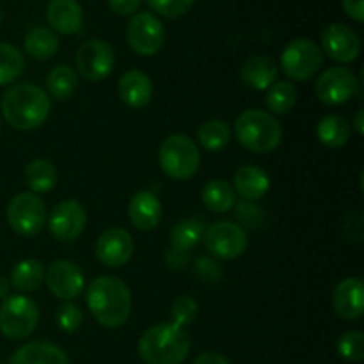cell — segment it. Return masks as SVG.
<instances>
[{
	"instance_id": "20",
	"label": "cell",
	"mask_w": 364,
	"mask_h": 364,
	"mask_svg": "<svg viewBox=\"0 0 364 364\" xmlns=\"http://www.w3.org/2000/svg\"><path fill=\"white\" fill-rule=\"evenodd\" d=\"M119 96L132 109H144L153 98L151 78L141 70H128L119 78Z\"/></svg>"
},
{
	"instance_id": "23",
	"label": "cell",
	"mask_w": 364,
	"mask_h": 364,
	"mask_svg": "<svg viewBox=\"0 0 364 364\" xmlns=\"http://www.w3.org/2000/svg\"><path fill=\"white\" fill-rule=\"evenodd\" d=\"M233 191L247 201H258L269 192L270 180L265 171L256 166H244L235 173Z\"/></svg>"
},
{
	"instance_id": "30",
	"label": "cell",
	"mask_w": 364,
	"mask_h": 364,
	"mask_svg": "<svg viewBox=\"0 0 364 364\" xmlns=\"http://www.w3.org/2000/svg\"><path fill=\"white\" fill-rule=\"evenodd\" d=\"M46 87H48L52 98L68 100L78 87V75L77 71L71 70L70 66H55L46 77Z\"/></svg>"
},
{
	"instance_id": "39",
	"label": "cell",
	"mask_w": 364,
	"mask_h": 364,
	"mask_svg": "<svg viewBox=\"0 0 364 364\" xmlns=\"http://www.w3.org/2000/svg\"><path fill=\"white\" fill-rule=\"evenodd\" d=\"M341 6H343V11L347 13V16H350L352 20H355L358 23H363L364 0H341Z\"/></svg>"
},
{
	"instance_id": "13",
	"label": "cell",
	"mask_w": 364,
	"mask_h": 364,
	"mask_svg": "<svg viewBox=\"0 0 364 364\" xmlns=\"http://www.w3.org/2000/svg\"><path fill=\"white\" fill-rule=\"evenodd\" d=\"M322 52L336 63H352L361 53V38L348 25L331 23L322 32Z\"/></svg>"
},
{
	"instance_id": "4",
	"label": "cell",
	"mask_w": 364,
	"mask_h": 364,
	"mask_svg": "<svg viewBox=\"0 0 364 364\" xmlns=\"http://www.w3.org/2000/svg\"><path fill=\"white\" fill-rule=\"evenodd\" d=\"M235 134L245 149L258 155L272 153L283 139V128L272 114L259 109L244 110L235 121Z\"/></svg>"
},
{
	"instance_id": "29",
	"label": "cell",
	"mask_w": 364,
	"mask_h": 364,
	"mask_svg": "<svg viewBox=\"0 0 364 364\" xmlns=\"http://www.w3.org/2000/svg\"><path fill=\"white\" fill-rule=\"evenodd\" d=\"M25 183L31 188L32 194L48 192L57 183V169L50 160L38 159L32 160L25 169Z\"/></svg>"
},
{
	"instance_id": "35",
	"label": "cell",
	"mask_w": 364,
	"mask_h": 364,
	"mask_svg": "<svg viewBox=\"0 0 364 364\" xmlns=\"http://www.w3.org/2000/svg\"><path fill=\"white\" fill-rule=\"evenodd\" d=\"M336 348L347 361H361L364 358V334L359 331H348L338 340Z\"/></svg>"
},
{
	"instance_id": "41",
	"label": "cell",
	"mask_w": 364,
	"mask_h": 364,
	"mask_svg": "<svg viewBox=\"0 0 364 364\" xmlns=\"http://www.w3.org/2000/svg\"><path fill=\"white\" fill-rule=\"evenodd\" d=\"M11 295V283L7 277L0 276V299H7Z\"/></svg>"
},
{
	"instance_id": "25",
	"label": "cell",
	"mask_w": 364,
	"mask_h": 364,
	"mask_svg": "<svg viewBox=\"0 0 364 364\" xmlns=\"http://www.w3.org/2000/svg\"><path fill=\"white\" fill-rule=\"evenodd\" d=\"M316 135H318V141L327 148H341L347 144L348 137H350V124L345 117L338 116V114H329L320 119L318 127H316Z\"/></svg>"
},
{
	"instance_id": "5",
	"label": "cell",
	"mask_w": 364,
	"mask_h": 364,
	"mask_svg": "<svg viewBox=\"0 0 364 364\" xmlns=\"http://www.w3.org/2000/svg\"><path fill=\"white\" fill-rule=\"evenodd\" d=\"M160 167L173 180H188L194 176L201 164L199 149L191 137L183 134L169 135L159 151Z\"/></svg>"
},
{
	"instance_id": "6",
	"label": "cell",
	"mask_w": 364,
	"mask_h": 364,
	"mask_svg": "<svg viewBox=\"0 0 364 364\" xmlns=\"http://www.w3.org/2000/svg\"><path fill=\"white\" fill-rule=\"evenodd\" d=\"M38 320V304L23 295H9L0 306V331L9 340H23L31 336Z\"/></svg>"
},
{
	"instance_id": "37",
	"label": "cell",
	"mask_w": 364,
	"mask_h": 364,
	"mask_svg": "<svg viewBox=\"0 0 364 364\" xmlns=\"http://www.w3.org/2000/svg\"><path fill=\"white\" fill-rule=\"evenodd\" d=\"M149 7L156 14L166 18H180L191 11L196 0H148Z\"/></svg>"
},
{
	"instance_id": "11",
	"label": "cell",
	"mask_w": 364,
	"mask_h": 364,
	"mask_svg": "<svg viewBox=\"0 0 364 364\" xmlns=\"http://www.w3.org/2000/svg\"><path fill=\"white\" fill-rule=\"evenodd\" d=\"M315 91L320 102L326 105H343L359 91V80L348 68L334 66L320 75Z\"/></svg>"
},
{
	"instance_id": "36",
	"label": "cell",
	"mask_w": 364,
	"mask_h": 364,
	"mask_svg": "<svg viewBox=\"0 0 364 364\" xmlns=\"http://www.w3.org/2000/svg\"><path fill=\"white\" fill-rule=\"evenodd\" d=\"M55 322L64 333H75L82 326V311L73 302H64L57 308Z\"/></svg>"
},
{
	"instance_id": "31",
	"label": "cell",
	"mask_w": 364,
	"mask_h": 364,
	"mask_svg": "<svg viewBox=\"0 0 364 364\" xmlns=\"http://www.w3.org/2000/svg\"><path fill=\"white\" fill-rule=\"evenodd\" d=\"M231 139V130L224 121L208 119L198 130V141L208 151H220Z\"/></svg>"
},
{
	"instance_id": "3",
	"label": "cell",
	"mask_w": 364,
	"mask_h": 364,
	"mask_svg": "<svg viewBox=\"0 0 364 364\" xmlns=\"http://www.w3.org/2000/svg\"><path fill=\"white\" fill-rule=\"evenodd\" d=\"M191 347L187 331L173 322L149 327L139 340V354L148 364H181L191 354Z\"/></svg>"
},
{
	"instance_id": "38",
	"label": "cell",
	"mask_w": 364,
	"mask_h": 364,
	"mask_svg": "<svg viewBox=\"0 0 364 364\" xmlns=\"http://www.w3.org/2000/svg\"><path fill=\"white\" fill-rule=\"evenodd\" d=\"M112 13L119 14V16H130L135 11L141 7L142 0H107Z\"/></svg>"
},
{
	"instance_id": "2",
	"label": "cell",
	"mask_w": 364,
	"mask_h": 364,
	"mask_svg": "<svg viewBox=\"0 0 364 364\" xmlns=\"http://www.w3.org/2000/svg\"><path fill=\"white\" fill-rule=\"evenodd\" d=\"M0 107L9 127L28 132L39 128L48 119L50 98L38 85L16 84L4 92Z\"/></svg>"
},
{
	"instance_id": "33",
	"label": "cell",
	"mask_w": 364,
	"mask_h": 364,
	"mask_svg": "<svg viewBox=\"0 0 364 364\" xmlns=\"http://www.w3.org/2000/svg\"><path fill=\"white\" fill-rule=\"evenodd\" d=\"M23 53L9 43H0V85H7L23 73Z\"/></svg>"
},
{
	"instance_id": "40",
	"label": "cell",
	"mask_w": 364,
	"mask_h": 364,
	"mask_svg": "<svg viewBox=\"0 0 364 364\" xmlns=\"http://www.w3.org/2000/svg\"><path fill=\"white\" fill-rule=\"evenodd\" d=\"M192 364H230V361L219 352H205V354L198 355Z\"/></svg>"
},
{
	"instance_id": "28",
	"label": "cell",
	"mask_w": 364,
	"mask_h": 364,
	"mask_svg": "<svg viewBox=\"0 0 364 364\" xmlns=\"http://www.w3.org/2000/svg\"><path fill=\"white\" fill-rule=\"evenodd\" d=\"M43 279H45V269L38 259H23V262L16 263L11 272V287L18 291H34L41 287Z\"/></svg>"
},
{
	"instance_id": "18",
	"label": "cell",
	"mask_w": 364,
	"mask_h": 364,
	"mask_svg": "<svg viewBox=\"0 0 364 364\" xmlns=\"http://www.w3.org/2000/svg\"><path fill=\"white\" fill-rule=\"evenodd\" d=\"M334 311L345 320H358L364 313V284L359 277H348L336 287L333 295Z\"/></svg>"
},
{
	"instance_id": "34",
	"label": "cell",
	"mask_w": 364,
	"mask_h": 364,
	"mask_svg": "<svg viewBox=\"0 0 364 364\" xmlns=\"http://www.w3.org/2000/svg\"><path fill=\"white\" fill-rule=\"evenodd\" d=\"M198 316V302L188 295H180L174 299L173 306H171V318H173L174 326L185 329L191 326Z\"/></svg>"
},
{
	"instance_id": "17",
	"label": "cell",
	"mask_w": 364,
	"mask_h": 364,
	"mask_svg": "<svg viewBox=\"0 0 364 364\" xmlns=\"http://www.w3.org/2000/svg\"><path fill=\"white\" fill-rule=\"evenodd\" d=\"M46 21L53 32L77 34L84 23V13L78 0H50L46 6Z\"/></svg>"
},
{
	"instance_id": "44",
	"label": "cell",
	"mask_w": 364,
	"mask_h": 364,
	"mask_svg": "<svg viewBox=\"0 0 364 364\" xmlns=\"http://www.w3.org/2000/svg\"><path fill=\"white\" fill-rule=\"evenodd\" d=\"M0 130H2V123H0Z\"/></svg>"
},
{
	"instance_id": "8",
	"label": "cell",
	"mask_w": 364,
	"mask_h": 364,
	"mask_svg": "<svg viewBox=\"0 0 364 364\" xmlns=\"http://www.w3.org/2000/svg\"><path fill=\"white\" fill-rule=\"evenodd\" d=\"M6 217L14 233L20 237H34L46 223V206L38 194L20 192L7 205Z\"/></svg>"
},
{
	"instance_id": "24",
	"label": "cell",
	"mask_w": 364,
	"mask_h": 364,
	"mask_svg": "<svg viewBox=\"0 0 364 364\" xmlns=\"http://www.w3.org/2000/svg\"><path fill=\"white\" fill-rule=\"evenodd\" d=\"M203 203L213 213H226L233 210L237 203L233 187L226 180H212L203 187Z\"/></svg>"
},
{
	"instance_id": "7",
	"label": "cell",
	"mask_w": 364,
	"mask_h": 364,
	"mask_svg": "<svg viewBox=\"0 0 364 364\" xmlns=\"http://www.w3.org/2000/svg\"><path fill=\"white\" fill-rule=\"evenodd\" d=\"M323 64V52L315 41L306 38L294 39L281 53V70L291 80H308L315 77Z\"/></svg>"
},
{
	"instance_id": "43",
	"label": "cell",
	"mask_w": 364,
	"mask_h": 364,
	"mask_svg": "<svg viewBox=\"0 0 364 364\" xmlns=\"http://www.w3.org/2000/svg\"><path fill=\"white\" fill-rule=\"evenodd\" d=\"M0 21H2V13H0Z\"/></svg>"
},
{
	"instance_id": "16",
	"label": "cell",
	"mask_w": 364,
	"mask_h": 364,
	"mask_svg": "<svg viewBox=\"0 0 364 364\" xmlns=\"http://www.w3.org/2000/svg\"><path fill=\"white\" fill-rule=\"evenodd\" d=\"M134 255V238L123 228H109L96 242V258L110 269L123 267Z\"/></svg>"
},
{
	"instance_id": "22",
	"label": "cell",
	"mask_w": 364,
	"mask_h": 364,
	"mask_svg": "<svg viewBox=\"0 0 364 364\" xmlns=\"http://www.w3.org/2000/svg\"><path fill=\"white\" fill-rule=\"evenodd\" d=\"M9 364H70L66 352L48 341H32L18 348Z\"/></svg>"
},
{
	"instance_id": "1",
	"label": "cell",
	"mask_w": 364,
	"mask_h": 364,
	"mask_svg": "<svg viewBox=\"0 0 364 364\" xmlns=\"http://www.w3.org/2000/svg\"><path fill=\"white\" fill-rule=\"evenodd\" d=\"M87 308L96 322L109 329H117L132 313V294L127 283L114 276H100L89 284L85 294Z\"/></svg>"
},
{
	"instance_id": "45",
	"label": "cell",
	"mask_w": 364,
	"mask_h": 364,
	"mask_svg": "<svg viewBox=\"0 0 364 364\" xmlns=\"http://www.w3.org/2000/svg\"><path fill=\"white\" fill-rule=\"evenodd\" d=\"M0 364H4V363H0Z\"/></svg>"
},
{
	"instance_id": "19",
	"label": "cell",
	"mask_w": 364,
	"mask_h": 364,
	"mask_svg": "<svg viewBox=\"0 0 364 364\" xmlns=\"http://www.w3.org/2000/svg\"><path fill=\"white\" fill-rule=\"evenodd\" d=\"M132 224L141 231H151L162 220V205L153 192L141 191L134 194L128 205Z\"/></svg>"
},
{
	"instance_id": "10",
	"label": "cell",
	"mask_w": 364,
	"mask_h": 364,
	"mask_svg": "<svg viewBox=\"0 0 364 364\" xmlns=\"http://www.w3.org/2000/svg\"><path fill=\"white\" fill-rule=\"evenodd\" d=\"M203 238L210 255L220 259H235L247 249V233L230 220H220L208 226Z\"/></svg>"
},
{
	"instance_id": "9",
	"label": "cell",
	"mask_w": 364,
	"mask_h": 364,
	"mask_svg": "<svg viewBox=\"0 0 364 364\" xmlns=\"http://www.w3.org/2000/svg\"><path fill=\"white\" fill-rule=\"evenodd\" d=\"M127 39L130 48L139 55H155L166 43L164 25L155 14L137 13L132 16L127 28Z\"/></svg>"
},
{
	"instance_id": "42",
	"label": "cell",
	"mask_w": 364,
	"mask_h": 364,
	"mask_svg": "<svg viewBox=\"0 0 364 364\" xmlns=\"http://www.w3.org/2000/svg\"><path fill=\"white\" fill-rule=\"evenodd\" d=\"M363 119H364V110H358V114H355V119H354V128L359 135L364 134V121Z\"/></svg>"
},
{
	"instance_id": "27",
	"label": "cell",
	"mask_w": 364,
	"mask_h": 364,
	"mask_svg": "<svg viewBox=\"0 0 364 364\" xmlns=\"http://www.w3.org/2000/svg\"><path fill=\"white\" fill-rule=\"evenodd\" d=\"M203 235H205V228L201 220L187 219L178 223L169 235L173 255H183L188 249L196 247L203 240Z\"/></svg>"
},
{
	"instance_id": "21",
	"label": "cell",
	"mask_w": 364,
	"mask_h": 364,
	"mask_svg": "<svg viewBox=\"0 0 364 364\" xmlns=\"http://www.w3.org/2000/svg\"><path fill=\"white\" fill-rule=\"evenodd\" d=\"M279 68L276 60L269 55L251 57L244 63L240 70V77L245 85L256 89V91H265L270 85L276 84Z\"/></svg>"
},
{
	"instance_id": "14",
	"label": "cell",
	"mask_w": 364,
	"mask_h": 364,
	"mask_svg": "<svg viewBox=\"0 0 364 364\" xmlns=\"http://www.w3.org/2000/svg\"><path fill=\"white\" fill-rule=\"evenodd\" d=\"M87 224V213L78 201H63L52 210L48 219L50 233L59 242H73Z\"/></svg>"
},
{
	"instance_id": "26",
	"label": "cell",
	"mask_w": 364,
	"mask_h": 364,
	"mask_svg": "<svg viewBox=\"0 0 364 364\" xmlns=\"http://www.w3.org/2000/svg\"><path fill=\"white\" fill-rule=\"evenodd\" d=\"M25 52L38 60H46L53 57L59 50V38L52 28L36 27L25 38Z\"/></svg>"
},
{
	"instance_id": "15",
	"label": "cell",
	"mask_w": 364,
	"mask_h": 364,
	"mask_svg": "<svg viewBox=\"0 0 364 364\" xmlns=\"http://www.w3.org/2000/svg\"><path fill=\"white\" fill-rule=\"evenodd\" d=\"M46 284L55 297L63 301H73L84 290V272L70 259H57L46 270Z\"/></svg>"
},
{
	"instance_id": "12",
	"label": "cell",
	"mask_w": 364,
	"mask_h": 364,
	"mask_svg": "<svg viewBox=\"0 0 364 364\" xmlns=\"http://www.w3.org/2000/svg\"><path fill=\"white\" fill-rule=\"evenodd\" d=\"M114 48L103 39H89L77 50V70L85 80L100 82L114 70Z\"/></svg>"
},
{
	"instance_id": "32",
	"label": "cell",
	"mask_w": 364,
	"mask_h": 364,
	"mask_svg": "<svg viewBox=\"0 0 364 364\" xmlns=\"http://www.w3.org/2000/svg\"><path fill=\"white\" fill-rule=\"evenodd\" d=\"M297 103V89L291 82H276L269 87L267 95V107L272 114L283 116L288 114Z\"/></svg>"
}]
</instances>
